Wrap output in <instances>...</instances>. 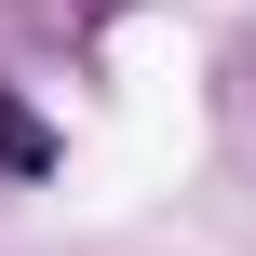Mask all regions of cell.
<instances>
[{
    "instance_id": "obj_1",
    "label": "cell",
    "mask_w": 256,
    "mask_h": 256,
    "mask_svg": "<svg viewBox=\"0 0 256 256\" xmlns=\"http://www.w3.org/2000/svg\"><path fill=\"white\" fill-rule=\"evenodd\" d=\"M0 162H14V176H40V162H54V148H40V122H27L14 94H0Z\"/></svg>"
}]
</instances>
